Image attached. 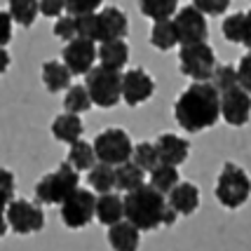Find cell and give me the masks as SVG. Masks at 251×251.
<instances>
[{"mask_svg": "<svg viewBox=\"0 0 251 251\" xmlns=\"http://www.w3.org/2000/svg\"><path fill=\"white\" fill-rule=\"evenodd\" d=\"M151 45L160 52H169L174 50L178 43V33H176V24L174 17L172 19H157L153 22V28H151Z\"/></svg>", "mask_w": 251, "mask_h": 251, "instance_id": "cell-22", "label": "cell"}, {"mask_svg": "<svg viewBox=\"0 0 251 251\" xmlns=\"http://www.w3.org/2000/svg\"><path fill=\"white\" fill-rule=\"evenodd\" d=\"M77 33L80 38H89L94 43H101V22H99V12L80 14L77 17Z\"/></svg>", "mask_w": 251, "mask_h": 251, "instance_id": "cell-32", "label": "cell"}, {"mask_svg": "<svg viewBox=\"0 0 251 251\" xmlns=\"http://www.w3.org/2000/svg\"><path fill=\"white\" fill-rule=\"evenodd\" d=\"M244 47L251 52V10L247 12V31H244Z\"/></svg>", "mask_w": 251, "mask_h": 251, "instance_id": "cell-42", "label": "cell"}, {"mask_svg": "<svg viewBox=\"0 0 251 251\" xmlns=\"http://www.w3.org/2000/svg\"><path fill=\"white\" fill-rule=\"evenodd\" d=\"M214 195H216V200H219V204H223L226 209L244 207V204L249 202V197H251L249 174L242 169L240 164L226 162L223 164V169L219 172Z\"/></svg>", "mask_w": 251, "mask_h": 251, "instance_id": "cell-4", "label": "cell"}, {"mask_svg": "<svg viewBox=\"0 0 251 251\" xmlns=\"http://www.w3.org/2000/svg\"><path fill=\"white\" fill-rule=\"evenodd\" d=\"M223 38L232 45H244V31H247V12H235L223 19Z\"/></svg>", "mask_w": 251, "mask_h": 251, "instance_id": "cell-30", "label": "cell"}, {"mask_svg": "<svg viewBox=\"0 0 251 251\" xmlns=\"http://www.w3.org/2000/svg\"><path fill=\"white\" fill-rule=\"evenodd\" d=\"M216 54L209 43L181 45L178 52V71L193 82H211L216 71Z\"/></svg>", "mask_w": 251, "mask_h": 251, "instance_id": "cell-5", "label": "cell"}, {"mask_svg": "<svg viewBox=\"0 0 251 251\" xmlns=\"http://www.w3.org/2000/svg\"><path fill=\"white\" fill-rule=\"evenodd\" d=\"M139 10L148 19H172L178 12V0H139Z\"/></svg>", "mask_w": 251, "mask_h": 251, "instance_id": "cell-29", "label": "cell"}, {"mask_svg": "<svg viewBox=\"0 0 251 251\" xmlns=\"http://www.w3.org/2000/svg\"><path fill=\"white\" fill-rule=\"evenodd\" d=\"M221 118L230 127H244L251 120V94L242 85L221 92Z\"/></svg>", "mask_w": 251, "mask_h": 251, "instance_id": "cell-11", "label": "cell"}, {"mask_svg": "<svg viewBox=\"0 0 251 251\" xmlns=\"http://www.w3.org/2000/svg\"><path fill=\"white\" fill-rule=\"evenodd\" d=\"M7 226L14 235H35L45 228V211L40 202H28L24 197H14L7 204Z\"/></svg>", "mask_w": 251, "mask_h": 251, "instance_id": "cell-9", "label": "cell"}, {"mask_svg": "<svg viewBox=\"0 0 251 251\" xmlns=\"http://www.w3.org/2000/svg\"><path fill=\"white\" fill-rule=\"evenodd\" d=\"M176 33H178V43L181 45H193V43H207L209 35V24L207 14L197 10L195 5H186L174 14Z\"/></svg>", "mask_w": 251, "mask_h": 251, "instance_id": "cell-10", "label": "cell"}, {"mask_svg": "<svg viewBox=\"0 0 251 251\" xmlns=\"http://www.w3.org/2000/svg\"><path fill=\"white\" fill-rule=\"evenodd\" d=\"M87 183L97 195L113 193L115 190V167L106 162H97L87 172Z\"/></svg>", "mask_w": 251, "mask_h": 251, "instance_id": "cell-24", "label": "cell"}, {"mask_svg": "<svg viewBox=\"0 0 251 251\" xmlns=\"http://www.w3.org/2000/svg\"><path fill=\"white\" fill-rule=\"evenodd\" d=\"M14 190H17V181H14V174L10 169L0 167V204H10L14 200Z\"/></svg>", "mask_w": 251, "mask_h": 251, "instance_id": "cell-35", "label": "cell"}, {"mask_svg": "<svg viewBox=\"0 0 251 251\" xmlns=\"http://www.w3.org/2000/svg\"><path fill=\"white\" fill-rule=\"evenodd\" d=\"M193 2H195V0H193Z\"/></svg>", "mask_w": 251, "mask_h": 251, "instance_id": "cell-43", "label": "cell"}, {"mask_svg": "<svg viewBox=\"0 0 251 251\" xmlns=\"http://www.w3.org/2000/svg\"><path fill=\"white\" fill-rule=\"evenodd\" d=\"M174 120L181 129L197 134L221 120V92L214 82H193L174 103Z\"/></svg>", "mask_w": 251, "mask_h": 251, "instance_id": "cell-1", "label": "cell"}, {"mask_svg": "<svg viewBox=\"0 0 251 251\" xmlns=\"http://www.w3.org/2000/svg\"><path fill=\"white\" fill-rule=\"evenodd\" d=\"M131 160L141 167L143 172H153L155 167L160 164V153H157V146L151 141H141L134 146V155H131Z\"/></svg>", "mask_w": 251, "mask_h": 251, "instance_id": "cell-31", "label": "cell"}, {"mask_svg": "<svg viewBox=\"0 0 251 251\" xmlns=\"http://www.w3.org/2000/svg\"><path fill=\"white\" fill-rule=\"evenodd\" d=\"M52 136H54L59 143H66V146H71V143H75L82 139V134H85V122L82 118L77 115V113H68L64 110L61 115H56L54 120H52Z\"/></svg>", "mask_w": 251, "mask_h": 251, "instance_id": "cell-16", "label": "cell"}, {"mask_svg": "<svg viewBox=\"0 0 251 251\" xmlns=\"http://www.w3.org/2000/svg\"><path fill=\"white\" fill-rule=\"evenodd\" d=\"M92 106H94V101H92V97H89L87 85H71V87L66 89V94H64V110L82 115V113L92 110Z\"/></svg>", "mask_w": 251, "mask_h": 251, "instance_id": "cell-27", "label": "cell"}, {"mask_svg": "<svg viewBox=\"0 0 251 251\" xmlns=\"http://www.w3.org/2000/svg\"><path fill=\"white\" fill-rule=\"evenodd\" d=\"M211 82L216 85V89H219V92H226V89L240 85V80H237V68H235V66H230V64L216 66Z\"/></svg>", "mask_w": 251, "mask_h": 251, "instance_id": "cell-34", "label": "cell"}, {"mask_svg": "<svg viewBox=\"0 0 251 251\" xmlns=\"http://www.w3.org/2000/svg\"><path fill=\"white\" fill-rule=\"evenodd\" d=\"M40 77H43V85L47 92H64V89L71 87V68L64 64V61H45L43 71H40Z\"/></svg>", "mask_w": 251, "mask_h": 251, "instance_id": "cell-21", "label": "cell"}, {"mask_svg": "<svg viewBox=\"0 0 251 251\" xmlns=\"http://www.w3.org/2000/svg\"><path fill=\"white\" fill-rule=\"evenodd\" d=\"M167 200H169L172 209H174L178 216H193L197 209H200V200H202V195H200V188H197L195 183L181 181V183L167 195Z\"/></svg>", "mask_w": 251, "mask_h": 251, "instance_id": "cell-15", "label": "cell"}, {"mask_svg": "<svg viewBox=\"0 0 251 251\" xmlns=\"http://www.w3.org/2000/svg\"><path fill=\"white\" fill-rule=\"evenodd\" d=\"M103 5V0H66V12L68 14H89V12H97Z\"/></svg>", "mask_w": 251, "mask_h": 251, "instance_id": "cell-36", "label": "cell"}, {"mask_svg": "<svg viewBox=\"0 0 251 251\" xmlns=\"http://www.w3.org/2000/svg\"><path fill=\"white\" fill-rule=\"evenodd\" d=\"M66 12V0H40V14L43 17H61Z\"/></svg>", "mask_w": 251, "mask_h": 251, "instance_id": "cell-39", "label": "cell"}, {"mask_svg": "<svg viewBox=\"0 0 251 251\" xmlns=\"http://www.w3.org/2000/svg\"><path fill=\"white\" fill-rule=\"evenodd\" d=\"M94 151H97L99 162L120 167V164L131 160L134 143H131V136L125 129H120V127H108V129H103L97 134Z\"/></svg>", "mask_w": 251, "mask_h": 251, "instance_id": "cell-8", "label": "cell"}, {"mask_svg": "<svg viewBox=\"0 0 251 251\" xmlns=\"http://www.w3.org/2000/svg\"><path fill=\"white\" fill-rule=\"evenodd\" d=\"M125 219V197H120L118 193H103L97 200V221L101 226H115Z\"/></svg>", "mask_w": 251, "mask_h": 251, "instance_id": "cell-19", "label": "cell"}, {"mask_svg": "<svg viewBox=\"0 0 251 251\" xmlns=\"http://www.w3.org/2000/svg\"><path fill=\"white\" fill-rule=\"evenodd\" d=\"M80 188V172L73 164L61 162L54 172L45 174L38 183H35V200L40 204H61L71 193H75Z\"/></svg>", "mask_w": 251, "mask_h": 251, "instance_id": "cell-3", "label": "cell"}, {"mask_svg": "<svg viewBox=\"0 0 251 251\" xmlns=\"http://www.w3.org/2000/svg\"><path fill=\"white\" fill-rule=\"evenodd\" d=\"M237 80H240L242 87L251 94V52L242 56L240 64H237Z\"/></svg>", "mask_w": 251, "mask_h": 251, "instance_id": "cell-38", "label": "cell"}, {"mask_svg": "<svg viewBox=\"0 0 251 251\" xmlns=\"http://www.w3.org/2000/svg\"><path fill=\"white\" fill-rule=\"evenodd\" d=\"M10 64H12L10 52H7V50H5V47L0 45V75H2V73H5L7 68H10Z\"/></svg>", "mask_w": 251, "mask_h": 251, "instance_id": "cell-41", "label": "cell"}, {"mask_svg": "<svg viewBox=\"0 0 251 251\" xmlns=\"http://www.w3.org/2000/svg\"><path fill=\"white\" fill-rule=\"evenodd\" d=\"M7 230H10V226H7V207L0 204V240L7 235Z\"/></svg>", "mask_w": 251, "mask_h": 251, "instance_id": "cell-40", "label": "cell"}, {"mask_svg": "<svg viewBox=\"0 0 251 251\" xmlns=\"http://www.w3.org/2000/svg\"><path fill=\"white\" fill-rule=\"evenodd\" d=\"M99 59V47L89 38H75L71 43L64 45L61 61H64L73 75H87L94 68V61Z\"/></svg>", "mask_w": 251, "mask_h": 251, "instance_id": "cell-12", "label": "cell"}, {"mask_svg": "<svg viewBox=\"0 0 251 251\" xmlns=\"http://www.w3.org/2000/svg\"><path fill=\"white\" fill-rule=\"evenodd\" d=\"M99 61H101V66L122 71L125 66L129 64V45H127V40L118 38V40L99 43Z\"/></svg>", "mask_w": 251, "mask_h": 251, "instance_id": "cell-20", "label": "cell"}, {"mask_svg": "<svg viewBox=\"0 0 251 251\" xmlns=\"http://www.w3.org/2000/svg\"><path fill=\"white\" fill-rule=\"evenodd\" d=\"M12 35H14V19H12L10 10H0V45L12 43Z\"/></svg>", "mask_w": 251, "mask_h": 251, "instance_id": "cell-37", "label": "cell"}, {"mask_svg": "<svg viewBox=\"0 0 251 251\" xmlns=\"http://www.w3.org/2000/svg\"><path fill=\"white\" fill-rule=\"evenodd\" d=\"M7 10H10L14 24L31 28L40 14V0H7Z\"/></svg>", "mask_w": 251, "mask_h": 251, "instance_id": "cell-25", "label": "cell"}, {"mask_svg": "<svg viewBox=\"0 0 251 251\" xmlns=\"http://www.w3.org/2000/svg\"><path fill=\"white\" fill-rule=\"evenodd\" d=\"M125 219L131 221L141 232L157 230L160 226H174L176 214L164 193L151 183H143L131 193H125Z\"/></svg>", "mask_w": 251, "mask_h": 251, "instance_id": "cell-2", "label": "cell"}, {"mask_svg": "<svg viewBox=\"0 0 251 251\" xmlns=\"http://www.w3.org/2000/svg\"><path fill=\"white\" fill-rule=\"evenodd\" d=\"M143 183H146V172H143L134 160L115 167V190L131 193V190H136V188L143 186Z\"/></svg>", "mask_w": 251, "mask_h": 251, "instance_id": "cell-23", "label": "cell"}, {"mask_svg": "<svg viewBox=\"0 0 251 251\" xmlns=\"http://www.w3.org/2000/svg\"><path fill=\"white\" fill-rule=\"evenodd\" d=\"M155 94V80L148 71L143 68H131L127 73H122V101L136 108L148 103Z\"/></svg>", "mask_w": 251, "mask_h": 251, "instance_id": "cell-13", "label": "cell"}, {"mask_svg": "<svg viewBox=\"0 0 251 251\" xmlns=\"http://www.w3.org/2000/svg\"><path fill=\"white\" fill-rule=\"evenodd\" d=\"M99 22H101V43L127 38V33H129V19L120 7H113V5L103 7L99 12Z\"/></svg>", "mask_w": 251, "mask_h": 251, "instance_id": "cell-18", "label": "cell"}, {"mask_svg": "<svg viewBox=\"0 0 251 251\" xmlns=\"http://www.w3.org/2000/svg\"><path fill=\"white\" fill-rule=\"evenodd\" d=\"M108 244L113 251H139L141 247V230L131 221L122 219L120 223L108 228Z\"/></svg>", "mask_w": 251, "mask_h": 251, "instance_id": "cell-17", "label": "cell"}, {"mask_svg": "<svg viewBox=\"0 0 251 251\" xmlns=\"http://www.w3.org/2000/svg\"><path fill=\"white\" fill-rule=\"evenodd\" d=\"M97 200L99 195L92 188H77L75 193L66 197L59 204V216L68 230H82L97 219Z\"/></svg>", "mask_w": 251, "mask_h": 251, "instance_id": "cell-7", "label": "cell"}, {"mask_svg": "<svg viewBox=\"0 0 251 251\" xmlns=\"http://www.w3.org/2000/svg\"><path fill=\"white\" fill-rule=\"evenodd\" d=\"M68 162L73 164L77 172H89L99 162L94 143H87V141H82V139L71 143V148H68Z\"/></svg>", "mask_w": 251, "mask_h": 251, "instance_id": "cell-26", "label": "cell"}, {"mask_svg": "<svg viewBox=\"0 0 251 251\" xmlns=\"http://www.w3.org/2000/svg\"><path fill=\"white\" fill-rule=\"evenodd\" d=\"M54 35L61 40V43H71V40H75L80 38V33H77V17L75 14H68L66 12V17H59L54 24Z\"/></svg>", "mask_w": 251, "mask_h": 251, "instance_id": "cell-33", "label": "cell"}, {"mask_svg": "<svg viewBox=\"0 0 251 251\" xmlns=\"http://www.w3.org/2000/svg\"><path fill=\"white\" fill-rule=\"evenodd\" d=\"M85 85L99 108H115L122 101V73L108 66H97L87 73Z\"/></svg>", "mask_w": 251, "mask_h": 251, "instance_id": "cell-6", "label": "cell"}, {"mask_svg": "<svg viewBox=\"0 0 251 251\" xmlns=\"http://www.w3.org/2000/svg\"><path fill=\"white\" fill-rule=\"evenodd\" d=\"M155 146H157V153H160V162L164 164L181 167L190 155V143L178 134H160Z\"/></svg>", "mask_w": 251, "mask_h": 251, "instance_id": "cell-14", "label": "cell"}, {"mask_svg": "<svg viewBox=\"0 0 251 251\" xmlns=\"http://www.w3.org/2000/svg\"><path fill=\"white\" fill-rule=\"evenodd\" d=\"M178 183H181V178H178V169H176L174 164L160 162L153 172H151V186L157 188V190L164 193V195H169Z\"/></svg>", "mask_w": 251, "mask_h": 251, "instance_id": "cell-28", "label": "cell"}]
</instances>
